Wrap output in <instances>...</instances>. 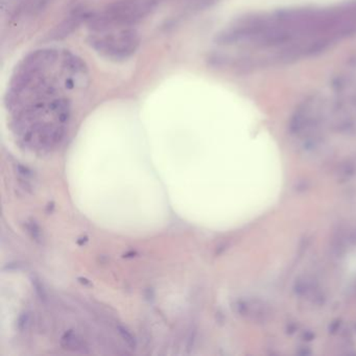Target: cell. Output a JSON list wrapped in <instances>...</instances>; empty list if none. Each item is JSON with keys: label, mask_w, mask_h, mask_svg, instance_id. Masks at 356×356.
<instances>
[{"label": "cell", "mask_w": 356, "mask_h": 356, "mask_svg": "<svg viewBox=\"0 0 356 356\" xmlns=\"http://www.w3.org/2000/svg\"><path fill=\"white\" fill-rule=\"evenodd\" d=\"M118 332L120 333V337H122L127 345L131 348V349H135L137 346L136 339H135L134 335L126 328V327L118 325Z\"/></svg>", "instance_id": "cell-8"}, {"label": "cell", "mask_w": 356, "mask_h": 356, "mask_svg": "<svg viewBox=\"0 0 356 356\" xmlns=\"http://www.w3.org/2000/svg\"><path fill=\"white\" fill-rule=\"evenodd\" d=\"M83 17H85L83 14H74V16L70 17V19L65 20L61 26H59V28L54 31L51 36V38L61 39L63 37L68 36V34H70L81 24Z\"/></svg>", "instance_id": "cell-4"}, {"label": "cell", "mask_w": 356, "mask_h": 356, "mask_svg": "<svg viewBox=\"0 0 356 356\" xmlns=\"http://www.w3.org/2000/svg\"><path fill=\"white\" fill-rule=\"evenodd\" d=\"M158 3L159 0H118L87 16V24L95 33L131 28L151 15Z\"/></svg>", "instance_id": "cell-1"}, {"label": "cell", "mask_w": 356, "mask_h": 356, "mask_svg": "<svg viewBox=\"0 0 356 356\" xmlns=\"http://www.w3.org/2000/svg\"><path fill=\"white\" fill-rule=\"evenodd\" d=\"M62 346L65 349L72 350V351L87 352L86 343L72 331L65 333V335L62 337Z\"/></svg>", "instance_id": "cell-5"}, {"label": "cell", "mask_w": 356, "mask_h": 356, "mask_svg": "<svg viewBox=\"0 0 356 356\" xmlns=\"http://www.w3.org/2000/svg\"><path fill=\"white\" fill-rule=\"evenodd\" d=\"M29 323H30V316L28 314H22L19 318V321H18V328L22 331L26 330Z\"/></svg>", "instance_id": "cell-10"}, {"label": "cell", "mask_w": 356, "mask_h": 356, "mask_svg": "<svg viewBox=\"0 0 356 356\" xmlns=\"http://www.w3.org/2000/svg\"><path fill=\"white\" fill-rule=\"evenodd\" d=\"M24 227H26L29 234L31 235V237H32L36 243H42V232H41L40 227L36 224V222H34V220H29V222H26Z\"/></svg>", "instance_id": "cell-6"}, {"label": "cell", "mask_w": 356, "mask_h": 356, "mask_svg": "<svg viewBox=\"0 0 356 356\" xmlns=\"http://www.w3.org/2000/svg\"><path fill=\"white\" fill-rule=\"evenodd\" d=\"M33 285H34L35 291H36L38 297L40 298L42 301L47 300V291H45L44 287L41 284L40 281L38 279H33Z\"/></svg>", "instance_id": "cell-9"}, {"label": "cell", "mask_w": 356, "mask_h": 356, "mask_svg": "<svg viewBox=\"0 0 356 356\" xmlns=\"http://www.w3.org/2000/svg\"><path fill=\"white\" fill-rule=\"evenodd\" d=\"M87 42L106 59L120 62L136 53L140 45V37L133 29H120L95 33L89 37Z\"/></svg>", "instance_id": "cell-2"}, {"label": "cell", "mask_w": 356, "mask_h": 356, "mask_svg": "<svg viewBox=\"0 0 356 356\" xmlns=\"http://www.w3.org/2000/svg\"><path fill=\"white\" fill-rule=\"evenodd\" d=\"M216 0H187V7L191 11H202L211 7Z\"/></svg>", "instance_id": "cell-7"}, {"label": "cell", "mask_w": 356, "mask_h": 356, "mask_svg": "<svg viewBox=\"0 0 356 356\" xmlns=\"http://www.w3.org/2000/svg\"><path fill=\"white\" fill-rule=\"evenodd\" d=\"M237 312L256 322H264L270 316L268 306L259 301H241L236 304Z\"/></svg>", "instance_id": "cell-3"}]
</instances>
